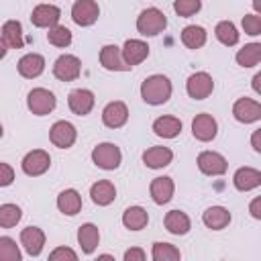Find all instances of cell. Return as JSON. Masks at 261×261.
I'll return each mask as SVG.
<instances>
[{
	"mask_svg": "<svg viewBox=\"0 0 261 261\" xmlns=\"http://www.w3.org/2000/svg\"><path fill=\"white\" fill-rule=\"evenodd\" d=\"M171 90L173 88H171L169 77H165L161 73H155V75H149L141 84V98L151 106H159V104H165L171 98Z\"/></svg>",
	"mask_w": 261,
	"mask_h": 261,
	"instance_id": "cell-1",
	"label": "cell"
},
{
	"mask_svg": "<svg viewBox=\"0 0 261 261\" xmlns=\"http://www.w3.org/2000/svg\"><path fill=\"white\" fill-rule=\"evenodd\" d=\"M165 27H167V16L155 6L145 8L137 18V31L143 37H155V35L163 33Z\"/></svg>",
	"mask_w": 261,
	"mask_h": 261,
	"instance_id": "cell-2",
	"label": "cell"
},
{
	"mask_svg": "<svg viewBox=\"0 0 261 261\" xmlns=\"http://www.w3.org/2000/svg\"><path fill=\"white\" fill-rule=\"evenodd\" d=\"M92 161H94L96 167L112 171V169H116L120 165L122 153L114 143H100V145H96L92 149Z\"/></svg>",
	"mask_w": 261,
	"mask_h": 261,
	"instance_id": "cell-3",
	"label": "cell"
},
{
	"mask_svg": "<svg viewBox=\"0 0 261 261\" xmlns=\"http://www.w3.org/2000/svg\"><path fill=\"white\" fill-rule=\"evenodd\" d=\"M57 100H55V94L49 92L47 88H33L27 96V106L33 114L37 116H45L49 112H53Z\"/></svg>",
	"mask_w": 261,
	"mask_h": 261,
	"instance_id": "cell-4",
	"label": "cell"
},
{
	"mask_svg": "<svg viewBox=\"0 0 261 261\" xmlns=\"http://www.w3.org/2000/svg\"><path fill=\"white\" fill-rule=\"evenodd\" d=\"M80 73H82V61L75 55L63 53L53 63V75L61 82H73L80 77Z\"/></svg>",
	"mask_w": 261,
	"mask_h": 261,
	"instance_id": "cell-5",
	"label": "cell"
},
{
	"mask_svg": "<svg viewBox=\"0 0 261 261\" xmlns=\"http://www.w3.org/2000/svg\"><path fill=\"white\" fill-rule=\"evenodd\" d=\"M212 90H214V80H212V75L206 73V71H196V73H192V75L188 77V82H186V92H188V96L194 98V100H204V98H208V96L212 94Z\"/></svg>",
	"mask_w": 261,
	"mask_h": 261,
	"instance_id": "cell-6",
	"label": "cell"
},
{
	"mask_svg": "<svg viewBox=\"0 0 261 261\" xmlns=\"http://www.w3.org/2000/svg\"><path fill=\"white\" fill-rule=\"evenodd\" d=\"M20 167H22V171H24L27 175H31V177L43 175V173L51 167V157H49V153L43 151V149H33V151H29V153L22 157Z\"/></svg>",
	"mask_w": 261,
	"mask_h": 261,
	"instance_id": "cell-7",
	"label": "cell"
},
{
	"mask_svg": "<svg viewBox=\"0 0 261 261\" xmlns=\"http://www.w3.org/2000/svg\"><path fill=\"white\" fill-rule=\"evenodd\" d=\"M100 16V6L94 0H75L71 6V18L80 27H90L98 20Z\"/></svg>",
	"mask_w": 261,
	"mask_h": 261,
	"instance_id": "cell-8",
	"label": "cell"
},
{
	"mask_svg": "<svg viewBox=\"0 0 261 261\" xmlns=\"http://www.w3.org/2000/svg\"><path fill=\"white\" fill-rule=\"evenodd\" d=\"M77 139V130L67 120H57L49 130V141L59 149H69Z\"/></svg>",
	"mask_w": 261,
	"mask_h": 261,
	"instance_id": "cell-9",
	"label": "cell"
},
{
	"mask_svg": "<svg viewBox=\"0 0 261 261\" xmlns=\"http://www.w3.org/2000/svg\"><path fill=\"white\" fill-rule=\"evenodd\" d=\"M196 163H198V169L206 175H222L228 169V161L216 151H202Z\"/></svg>",
	"mask_w": 261,
	"mask_h": 261,
	"instance_id": "cell-10",
	"label": "cell"
},
{
	"mask_svg": "<svg viewBox=\"0 0 261 261\" xmlns=\"http://www.w3.org/2000/svg\"><path fill=\"white\" fill-rule=\"evenodd\" d=\"M59 18H61V10L55 4H39L31 12V22L39 29H51L59 22Z\"/></svg>",
	"mask_w": 261,
	"mask_h": 261,
	"instance_id": "cell-11",
	"label": "cell"
},
{
	"mask_svg": "<svg viewBox=\"0 0 261 261\" xmlns=\"http://www.w3.org/2000/svg\"><path fill=\"white\" fill-rule=\"evenodd\" d=\"M232 116L243 124L255 122L261 118V104L257 100H251V98H239L232 104Z\"/></svg>",
	"mask_w": 261,
	"mask_h": 261,
	"instance_id": "cell-12",
	"label": "cell"
},
{
	"mask_svg": "<svg viewBox=\"0 0 261 261\" xmlns=\"http://www.w3.org/2000/svg\"><path fill=\"white\" fill-rule=\"evenodd\" d=\"M128 120V108L124 102L120 100H114V102H108L102 110V122L108 126V128H120L124 126Z\"/></svg>",
	"mask_w": 261,
	"mask_h": 261,
	"instance_id": "cell-13",
	"label": "cell"
},
{
	"mask_svg": "<svg viewBox=\"0 0 261 261\" xmlns=\"http://www.w3.org/2000/svg\"><path fill=\"white\" fill-rule=\"evenodd\" d=\"M120 53H122L124 63L128 67H133V65L143 63L149 57V45L145 41H141V39H128V41H124Z\"/></svg>",
	"mask_w": 261,
	"mask_h": 261,
	"instance_id": "cell-14",
	"label": "cell"
},
{
	"mask_svg": "<svg viewBox=\"0 0 261 261\" xmlns=\"http://www.w3.org/2000/svg\"><path fill=\"white\" fill-rule=\"evenodd\" d=\"M216 133H218V124H216V120H214L212 114L202 112V114H198V116L192 120V135H194L198 141L208 143V141H212V139L216 137Z\"/></svg>",
	"mask_w": 261,
	"mask_h": 261,
	"instance_id": "cell-15",
	"label": "cell"
},
{
	"mask_svg": "<svg viewBox=\"0 0 261 261\" xmlns=\"http://www.w3.org/2000/svg\"><path fill=\"white\" fill-rule=\"evenodd\" d=\"M94 102H96L94 94H92L90 90H86V88H77V90H73V92L69 94V98H67L69 110H71L73 114H77V116H86V114H90L92 108H94Z\"/></svg>",
	"mask_w": 261,
	"mask_h": 261,
	"instance_id": "cell-16",
	"label": "cell"
},
{
	"mask_svg": "<svg viewBox=\"0 0 261 261\" xmlns=\"http://www.w3.org/2000/svg\"><path fill=\"white\" fill-rule=\"evenodd\" d=\"M18 67V73L27 80H33V77H39L43 71H45V57L39 55V53H27L18 59L16 63Z\"/></svg>",
	"mask_w": 261,
	"mask_h": 261,
	"instance_id": "cell-17",
	"label": "cell"
},
{
	"mask_svg": "<svg viewBox=\"0 0 261 261\" xmlns=\"http://www.w3.org/2000/svg\"><path fill=\"white\" fill-rule=\"evenodd\" d=\"M232 184L239 192H251L261 186V171L255 167H239L232 175Z\"/></svg>",
	"mask_w": 261,
	"mask_h": 261,
	"instance_id": "cell-18",
	"label": "cell"
},
{
	"mask_svg": "<svg viewBox=\"0 0 261 261\" xmlns=\"http://www.w3.org/2000/svg\"><path fill=\"white\" fill-rule=\"evenodd\" d=\"M173 190H175V186H173V179H171V177H167V175L155 177V179L151 181V186H149V194H151V200H153L155 204H159V206L167 204V202L173 198Z\"/></svg>",
	"mask_w": 261,
	"mask_h": 261,
	"instance_id": "cell-19",
	"label": "cell"
},
{
	"mask_svg": "<svg viewBox=\"0 0 261 261\" xmlns=\"http://www.w3.org/2000/svg\"><path fill=\"white\" fill-rule=\"evenodd\" d=\"M20 245L31 257H37L45 245V232L39 226H27L20 230Z\"/></svg>",
	"mask_w": 261,
	"mask_h": 261,
	"instance_id": "cell-20",
	"label": "cell"
},
{
	"mask_svg": "<svg viewBox=\"0 0 261 261\" xmlns=\"http://www.w3.org/2000/svg\"><path fill=\"white\" fill-rule=\"evenodd\" d=\"M100 63L108 71H128L130 69L122 59L120 47H116V45H104L100 49Z\"/></svg>",
	"mask_w": 261,
	"mask_h": 261,
	"instance_id": "cell-21",
	"label": "cell"
},
{
	"mask_svg": "<svg viewBox=\"0 0 261 261\" xmlns=\"http://www.w3.org/2000/svg\"><path fill=\"white\" fill-rule=\"evenodd\" d=\"M173 159V151L169 147H149L143 153V163L151 169H161L167 167Z\"/></svg>",
	"mask_w": 261,
	"mask_h": 261,
	"instance_id": "cell-22",
	"label": "cell"
},
{
	"mask_svg": "<svg viewBox=\"0 0 261 261\" xmlns=\"http://www.w3.org/2000/svg\"><path fill=\"white\" fill-rule=\"evenodd\" d=\"M77 243H80V247H82V251L86 255H92L96 251L98 243H100V230H98V226L92 224V222L82 224L77 228Z\"/></svg>",
	"mask_w": 261,
	"mask_h": 261,
	"instance_id": "cell-23",
	"label": "cell"
},
{
	"mask_svg": "<svg viewBox=\"0 0 261 261\" xmlns=\"http://www.w3.org/2000/svg\"><path fill=\"white\" fill-rule=\"evenodd\" d=\"M90 196H92V202H94V204H98V206H108V204H112L114 198H116V188H114L112 181L100 179V181L92 184Z\"/></svg>",
	"mask_w": 261,
	"mask_h": 261,
	"instance_id": "cell-24",
	"label": "cell"
},
{
	"mask_svg": "<svg viewBox=\"0 0 261 261\" xmlns=\"http://www.w3.org/2000/svg\"><path fill=\"white\" fill-rule=\"evenodd\" d=\"M57 208H59V212H63L67 216H75L82 210V196H80V192L73 190V188H67V190L59 192Z\"/></svg>",
	"mask_w": 261,
	"mask_h": 261,
	"instance_id": "cell-25",
	"label": "cell"
},
{
	"mask_svg": "<svg viewBox=\"0 0 261 261\" xmlns=\"http://www.w3.org/2000/svg\"><path fill=\"white\" fill-rule=\"evenodd\" d=\"M202 222L212 230H222L230 222V212L224 206H210L202 214Z\"/></svg>",
	"mask_w": 261,
	"mask_h": 261,
	"instance_id": "cell-26",
	"label": "cell"
},
{
	"mask_svg": "<svg viewBox=\"0 0 261 261\" xmlns=\"http://www.w3.org/2000/svg\"><path fill=\"white\" fill-rule=\"evenodd\" d=\"M153 133L161 139H173L181 133V120L175 116H159L153 122Z\"/></svg>",
	"mask_w": 261,
	"mask_h": 261,
	"instance_id": "cell-27",
	"label": "cell"
},
{
	"mask_svg": "<svg viewBox=\"0 0 261 261\" xmlns=\"http://www.w3.org/2000/svg\"><path fill=\"white\" fill-rule=\"evenodd\" d=\"M165 228L171 232V234H177V237H181V234H186L190 228H192V222H190V218H188V214L186 212H181V210H169L167 214H165Z\"/></svg>",
	"mask_w": 261,
	"mask_h": 261,
	"instance_id": "cell-28",
	"label": "cell"
},
{
	"mask_svg": "<svg viewBox=\"0 0 261 261\" xmlns=\"http://www.w3.org/2000/svg\"><path fill=\"white\" fill-rule=\"evenodd\" d=\"M147 222H149V214L143 206H128L122 212V224L128 230H141L147 226Z\"/></svg>",
	"mask_w": 261,
	"mask_h": 261,
	"instance_id": "cell-29",
	"label": "cell"
},
{
	"mask_svg": "<svg viewBox=\"0 0 261 261\" xmlns=\"http://www.w3.org/2000/svg\"><path fill=\"white\" fill-rule=\"evenodd\" d=\"M2 41L10 49H22L24 39H22V24L18 20H6L2 24Z\"/></svg>",
	"mask_w": 261,
	"mask_h": 261,
	"instance_id": "cell-30",
	"label": "cell"
},
{
	"mask_svg": "<svg viewBox=\"0 0 261 261\" xmlns=\"http://www.w3.org/2000/svg\"><path fill=\"white\" fill-rule=\"evenodd\" d=\"M181 43L188 49H200L206 43V31L200 24H188L181 31Z\"/></svg>",
	"mask_w": 261,
	"mask_h": 261,
	"instance_id": "cell-31",
	"label": "cell"
},
{
	"mask_svg": "<svg viewBox=\"0 0 261 261\" xmlns=\"http://www.w3.org/2000/svg\"><path fill=\"white\" fill-rule=\"evenodd\" d=\"M261 61V43H249L237 51V63L241 67H255Z\"/></svg>",
	"mask_w": 261,
	"mask_h": 261,
	"instance_id": "cell-32",
	"label": "cell"
},
{
	"mask_svg": "<svg viewBox=\"0 0 261 261\" xmlns=\"http://www.w3.org/2000/svg\"><path fill=\"white\" fill-rule=\"evenodd\" d=\"M214 35L226 47H232V45L239 43V31H237V27L230 20H220L216 24V29H214Z\"/></svg>",
	"mask_w": 261,
	"mask_h": 261,
	"instance_id": "cell-33",
	"label": "cell"
},
{
	"mask_svg": "<svg viewBox=\"0 0 261 261\" xmlns=\"http://www.w3.org/2000/svg\"><path fill=\"white\" fill-rule=\"evenodd\" d=\"M151 257H153V261H177L181 257V253H179V249L175 245L157 241V243H153Z\"/></svg>",
	"mask_w": 261,
	"mask_h": 261,
	"instance_id": "cell-34",
	"label": "cell"
},
{
	"mask_svg": "<svg viewBox=\"0 0 261 261\" xmlns=\"http://www.w3.org/2000/svg\"><path fill=\"white\" fill-rule=\"evenodd\" d=\"M20 218H22V210L16 204H2L0 206V226L2 228L16 226Z\"/></svg>",
	"mask_w": 261,
	"mask_h": 261,
	"instance_id": "cell-35",
	"label": "cell"
},
{
	"mask_svg": "<svg viewBox=\"0 0 261 261\" xmlns=\"http://www.w3.org/2000/svg\"><path fill=\"white\" fill-rule=\"evenodd\" d=\"M47 41L53 47H69L71 45V31L67 27H63V24H55V27L49 29Z\"/></svg>",
	"mask_w": 261,
	"mask_h": 261,
	"instance_id": "cell-36",
	"label": "cell"
},
{
	"mask_svg": "<svg viewBox=\"0 0 261 261\" xmlns=\"http://www.w3.org/2000/svg\"><path fill=\"white\" fill-rule=\"evenodd\" d=\"M20 249L14 239L0 237V261H20Z\"/></svg>",
	"mask_w": 261,
	"mask_h": 261,
	"instance_id": "cell-37",
	"label": "cell"
},
{
	"mask_svg": "<svg viewBox=\"0 0 261 261\" xmlns=\"http://www.w3.org/2000/svg\"><path fill=\"white\" fill-rule=\"evenodd\" d=\"M202 8V0H173V10L177 16H192Z\"/></svg>",
	"mask_w": 261,
	"mask_h": 261,
	"instance_id": "cell-38",
	"label": "cell"
},
{
	"mask_svg": "<svg viewBox=\"0 0 261 261\" xmlns=\"http://www.w3.org/2000/svg\"><path fill=\"white\" fill-rule=\"evenodd\" d=\"M243 29L251 37L261 35V14H257V12L255 14H245L243 16Z\"/></svg>",
	"mask_w": 261,
	"mask_h": 261,
	"instance_id": "cell-39",
	"label": "cell"
},
{
	"mask_svg": "<svg viewBox=\"0 0 261 261\" xmlns=\"http://www.w3.org/2000/svg\"><path fill=\"white\" fill-rule=\"evenodd\" d=\"M49 259H51V261H59V259L75 261V259H77V253L71 251V249H67V247H57V249H53V251L49 253Z\"/></svg>",
	"mask_w": 261,
	"mask_h": 261,
	"instance_id": "cell-40",
	"label": "cell"
},
{
	"mask_svg": "<svg viewBox=\"0 0 261 261\" xmlns=\"http://www.w3.org/2000/svg\"><path fill=\"white\" fill-rule=\"evenodd\" d=\"M14 181V169L8 163H0V188H6Z\"/></svg>",
	"mask_w": 261,
	"mask_h": 261,
	"instance_id": "cell-41",
	"label": "cell"
},
{
	"mask_svg": "<svg viewBox=\"0 0 261 261\" xmlns=\"http://www.w3.org/2000/svg\"><path fill=\"white\" fill-rule=\"evenodd\" d=\"M145 251L143 249H139V247H133V249H128L126 253H124V261H145Z\"/></svg>",
	"mask_w": 261,
	"mask_h": 261,
	"instance_id": "cell-42",
	"label": "cell"
},
{
	"mask_svg": "<svg viewBox=\"0 0 261 261\" xmlns=\"http://www.w3.org/2000/svg\"><path fill=\"white\" fill-rule=\"evenodd\" d=\"M249 212H251L253 218H257V220L261 218V198H259V196L251 200V204H249Z\"/></svg>",
	"mask_w": 261,
	"mask_h": 261,
	"instance_id": "cell-43",
	"label": "cell"
},
{
	"mask_svg": "<svg viewBox=\"0 0 261 261\" xmlns=\"http://www.w3.org/2000/svg\"><path fill=\"white\" fill-rule=\"evenodd\" d=\"M251 145H253V149H255L257 153H261V128L253 130V137H251Z\"/></svg>",
	"mask_w": 261,
	"mask_h": 261,
	"instance_id": "cell-44",
	"label": "cell"
},
{
	"mask_svg": "<svg viewBox=\"0 0 261 261\" xmlns=\"http://www.w3.org/2000/svg\"><path fill=\"white\" fill-rule=\"evenodd\" d=\"M259 82H261V73H255V77H253V90L259 94L261 92V88H259Z\"/></svg>",
	"mask_w": 261,
	"mask_h": 261,
	"instance_id": "cell-45",
	"label": "cell"
},
{
	"mask_svg": "<svg viewBox=\"0 0 261 261\" xmlns=\"http://www.w3.org/2000/svg\"><path fill=\"white\" fill-rule=\"evenodd\" d=\"M6 51H8V49H6V43H4V41H2V37H0V59L6 55Z\"/></svg>",
	"mask_w": 261,
	"mask_h": 261,
	"instance_id": "cell-46",
	"label": "cell"
},
{
	"mask_svg": "<svg viewBox=\"0 0 261 261\" xmlns=\"http://www.w3.org/2000/svg\"><path fill=\"white\" fill-rule=\"evenodd\" d=\"M253 6H255V10H257V14L261 12V0H253Z\"/></svg>",
	"mask_w": 261,
	"mask_h": 261,
	"instance_id": "cell-47",
	"label": "cell"
},
{
	"mask_svg": "<svg viewBox=\"0 0 261 261\" xmlns=\"http://www.w3.org/2000/svg\"><path fill=\"white\" fill-rule=\"evenodd\" d=\"M2 135H4V128H2V124H0V139H2Z\"/></svg>",
	"mask_w": 261,
	"mask_h": 261,
	"instance_id": "cell-48",
	"label": "cell"
}]
</instances>
